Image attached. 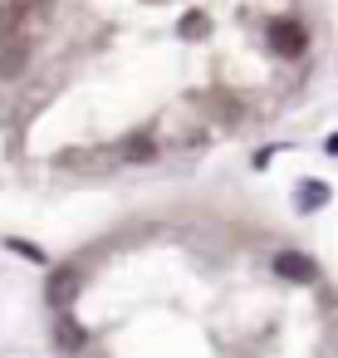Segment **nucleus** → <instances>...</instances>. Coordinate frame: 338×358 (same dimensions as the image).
<instances>
[{
    "instance_id": "obj_4",
    "label": "nucleus",
    "mask_w": 338,
    "mask_h": 358,
    "mask_svg": "<svg viewBox=\"0 0 338 358\" xmlns=\"http://www.w3.org/2000/svg\"><path fill=\"white\" fill-rule=\"evenodd\" d=\"M54 343H59V353L84 358V353H89V343H94V334L74 319V309H59V314H54Z\"/></svg>"
},
{
    "instance_id": "obj_1",
    "label": "nucleus",
    "mask_w": 338,
    "mask_h": 358,
    "mask_svg": "<svg viewBox=\"0 0 338 358\" xmlns=\"http://www.w3.org/2000/svg\"><path fill=\"white\" fill-rule=\"evenodd\" d=\"M79 289H84V265L64 260V265H54L50 280H45V304H50L54 314H59V309H74Z\"/></svg>"
},
{
    "instance_id": "obj_8",
    "label": "nucleus",
    "mask_w": 338,
    "mask_h": 358,
    "mask_svg": "<svg viewBox=\"0 0 338 358\" xmlns=\"http://www.w3.org/2000/svg\"><path fill=\"white\" fill-rule=\"evenodd\" d=\"M323 201H328V187L323 182H299V206L304 211H318Z\"/></svg>"
},
{
    "instance_id": "obj_5",
    "label": "nucleus",
    "mask_w": 338,
    "mask_h": 358,
    "mask_svg": "<svg viewBox=\"0 0 338 358\" xmlns=\"http://www.w3.org/2000/svg\"><path fill=\"white\" fill-rule=\"evenodd\" d=\"M270 270H274L279 280H289V285H314V280H318V265H314L304 250H274V255H270Z\"/></svg>"
},
{
    "instance_id": "obj_6",
    "label": "nucleus",
    "mask_w": 338,
    "mask_h": 358,
    "mask_svg": "<svg viewBox=\"0 0 338 358\" xmlns=\"http://www.w3.org/2000/svg\"><path fill=\"white\" fill-rule=\"evenodd\" d=\"M25 55H30L25 40H10L6 50H0V79H15V74L25 69Z\"/></svg>"
},
{
    "instance_id": "obj_2",
    "label": "nucleus",
    "mask_w": 338,
    "mask_h": 358,
    "mask_svg": "<svg viewBox=\"0 0 338 358\" xmlns=\"http://www.w3.org/2000/svg\"><path fill=\"white\" fill-rule=\"evenodd\" d=\"M265 40H270V50H274L279 59H299V55L309 50V30H304L294 15H274V20L265 25Z\"/></svg>"
},
{
    "instance_id": "obj_7",
    "label": "nucleus",
    "mask_w": 338,
    "mask_h": 358,
    "mask_svg": "<svg viewBox=\"0 0 338 358\" xmlns=\"http://www.w3.org/2000/svg\"><path fill=\"white\" fill-rule=\"evenodd\" d=\"M6 250L10 255H20V260H35V265H50V255L35 245V241H25V236H6Z\"/></svg>"
},
{
    "instance_id": "obj_3",
    "label": "nucleus",
    "mask_w": 338,
    "mask_h": 358,
    "mask_svg": "<svg viewBox=\"0 0 338 358\" xmlns=\"http://www.w3.org/2000/svg\"><path fill=\"white\" fill-rule=\"evenodd\" d=\"M113 152H118V167H147V162L162 157V143L152 138V128H138V133H128Z\"/></svg>"
}]
</instances>
